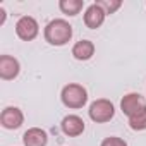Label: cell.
<instances>
[{
  "label": "cell",
  "mask_w": 146,
  "mask_h": 146,
  "mask_svg": "<svg viewBox=\"0 0 146 146\" xmlns=\"http://www.w3.org/2000/svg\"><path fill=\"white\" fill-rule=\"evenodd\" d=\"M129 127L132 131H146V110L129 119Z\"/></svg>",
  "instance_id": "cell-14"
},
{
  "label": "cell",
  "mask_w": 146,
  "mask_h": 146,
  "mask_svg": "<svg viewBox=\"0 0 146 146\" xmlns=\"http://www.w3.org/2000/svg\"><path fill=\"white\" fill-rule=\"evenodd\" d=\"M60 100H62L64 107H67L70 110H78V108H83L88 103V91L83 84L69 83L62 88Z\"/></svg>",
  "instance_id": "cell-2"
},
{
  "label": "cell",
  "mask_w": 146,
  "mask_h": 146,
  "mask_svg": "<svg viewBox=\"0 0 146 146\" xmlns=\"http://www.w3.org/2000/svg\"><path fill=\"white\" fill-rule=\"evenodd\" d=\"M16 35L23 41H33L40 35V24L31 16H23L16 23Z\"/></svg>",
  "instance_id": "cell-5"
},
{
  "label": "cell",
  "mask_w": 146,
  "mask_h": 146,
  "mask_svg": "<svg viewBox=\"0 0 146 146\" xmlns=\"http://www.w3.org/2000/svg\"><path fill=\"white\" fill-rule=\"evenodd\" d=\"M96 4L105 11L107 16H110V14H115L122 7V0H98Z\"/></svg>",
  "instance_id": "cell-13"
},
{
  "label": "cell",
  "mask_w": 146,
  "mask_h": 146,
  "mask_svg": "<svg viewBox=\"0 0 146 146\" xmlns=\"http://www.w3.org/2000/svg\"><path fill=\"white\" fill-rule=\"evenodd\" d=\"M100 146H127V143L119 136H108V137H105L102 141Z\"/></svg>",
  "instance_id": "cell-15"
},
{
  "label": "cell",
  "mask_w": 146,
  "mask_h": 146,
  "mask_svg": "<svg viewBox=\"0 0 146 146\" xmlns=\"http://www.w3.org/2000/svg\"><path fill=\"white\" fill-rule=\"evenodd\" d=\"M88 115L93 122L96 124H105V122H110L115 115V107L110 100L107 98H98L95 100L91 105H90V110H88Z\"/></svg>",
  "instance_id": "cell-3"
},
{
  "label": "cell",
  "mask_w": 146,
  "mask_h": 146,
  "mask_svg": "<svg viewBox=\"0 0 146 146\" xmlns=\"http://www.w3.org/2000/svg\"><path fill=\"white\" fill-rule=\"evenodd\" d=\"M120 110L124 115H127V119H131L146 110V98L139 93H127L120 100Z\"/></svg>",
  "instance_id": "cell-4"
},
{
  "label": "cell",
  "mask_w": 146,
  "mask_h": 146,
  "mask_svg": "<svg viewBox=\"0 0 146 146\" xmlns=\"http://www.w3.org/2000/svg\"><path fill=\"white\" fill-rule=\"evenodd\" d=\"M0 124L7 131H16L24 124V113L17 107H5L0 113Z\"/></svg>",
  "instance_id": "cell-6"
},
{
  "label": "cell",
  "mask_w": 146,
  "mask_h": 146,
  "mask_svg": "<svg viewBox=\"0 0 146 146\" xmlns=\"http://www.w3.org/2000/svg\"><path fill=\"white\" fill-rule=\"evenodd\" d=\"M21 64L12 55H0V78L4 81H12L19 76Z\"/></svg>",
  "instance_id": "cell-7"
},
{
  "label": "cell",
  "mask_w": 146,
  "mask_h": 146,
  "mask_svg": "<svg viewBox=\"0 0 146 146\" xmlns=\"http://www.w3.org/2000/svg\"><path fill=\"white\" fill-rule=\"evenodd\" d=\"M105 17H107L105 11H103L96 2L91 4V5L84 11V24H86V28H90V29H98V28H102V24L105 23Z\"/></svg>",
  "instance_id": "cell-9"
},
{
  "label": "cell",
  "mask_w": 146,
  "mask_h": 146,
  "mask_svg": "<svg viewBox=\"0 0 146 146\" xmlns=\"http://www.w3.org/2000/svg\"><path fill=\"white\" fill-rule=\"evenodd\" d=\"M95 43L91 40H81V41H76L74 46H72L70 53L76 60H81V62H86L90 58H93L95 55Z\"/></svg>",
  "instance_id": "cell-11"
},
{
  "label": "cell",
  "mask_w": 146,
  "mask_h": 146,
  "mask_svg": "<svg viewBox=\"0 0 146 146\" xmlns=\"http://www.w3.org/2000/svg\"><path fill=\"white\" fill-rule=\"evenodd\" d=\"M84 7V0H60L58 2V9L62 11V14L74 17L78 16Z\"/></svg>",
  "instance_id": "cell-12"
},
{
  "label": "cell",
  "mask_w": 146,
  "mask_h": 146,
  "mask_svg": "<svg viewBox=\"0 0 146 146\" xmlns=\"http://www.w3.org/2000/svg\"><path fill=\"white\" fill-rule=\"evenodd\" d=\"M45 41L52 46H64L72 38V26L65 19H52L43 31Z\"/></svg>",
  "instance_id": "cell-1"
},
{
  "label": "cell",
  "mask_w": 146,
  "mask_h": 146,
  "mask_svg": "<svg viewBox=\"0 0 146 146\" xmlns=\"http://www.w3.org/2000/svg\"><path fill=\"white\" fill-rule=\"evenodd\" d=\"M60 129L65 136L69 137H78L84 132L86 125H84V120L79 117V115H74V113H70V115H65L60 122Z\"/></svg>",
  "instance_id": "cell-8"
},
{
  "label": "cell",
  "mask_w": 146,
  "mask_h": 146,
  "mask_svg": "<svg viewBox=\"0 0 146 146\" xmlns=\"http://www.w3.org/2000/svg\"><path fill=\"white\" fill-rule=\"evenodd\" d=\"M5 17H7V12H5V9H4V7H0V26H4V23H5Z\"/></svg>",
  "instance_id": "cell-16"
},
{
  "label": "cell",
  "mask_w": 146,
  "mask_h": 146,
  "mask_svg": "<svg viewBox=\"0 0 146 146\" xmlns=\"http://www.w3.org/2000/svg\"><path fill=\"white\" fill-rule=\"evenodd\" d=\"M23 144L24 146H46L48 144V134L41 127H29L23 134Z\"/></svg>",
  "instance_id": "cell-10"
}]
</instances>
